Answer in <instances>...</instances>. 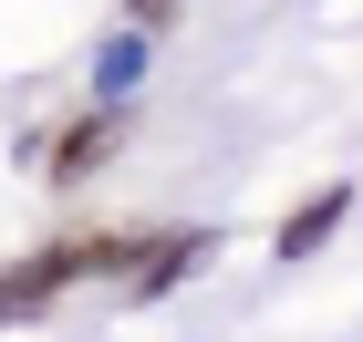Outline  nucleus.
Listing matches in <instances>:
<instances>
[{
	"label": "nucleus",
	"mask_w": 363,
	"mask_h": 342,
	"mask_svg": "<svg viewBox=\"0 0 363 342\" xmlns=\"http://www.w3.org/2000/svg\"><path fill=\"white\" fill-rule=\"evenodd\" d=\"M114 145H125V114H114V104H94V114H84V125H73V135H62V145H52V187H84V176H94V166H104Z\"/></svg>",
	"instance_id": "1"
},
{
	"label": "nucleus",
	"mask_w": 363,
	"mask_h": 342,
	"mask_svg": "<svg viewBox=\"0 0 363 342\" xmlns=\"http://www.w3.org/2000/svg\"><path fill=\"white\" fill-rule=\"evenodd\" d=\"M342 207H353V187H322L301 218H280V259H311V249H322V239L342 228Z\"/></svg>",
	"instance_id": "2"
},
{
	"label": "nucleus",
	"mask_w": 363,
	"mask_h": 342,
	"mask_svg": "<svg viewBox=\"0 0 363 342\" xmlns=\"http://www.w3.org/2000/svg\"><path fill=\"white\" fill-rule=\"evenodd\" d=\"M167 11H177V0H125V21H167Z\"/></svg>",
	"instance_id": "3"
}]
</instances>
